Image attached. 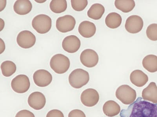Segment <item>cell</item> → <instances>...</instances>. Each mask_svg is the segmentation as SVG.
<instances>
[{
	"label": "cell",
	"instance_id": "6da1fadb",
	"mask_svg": "<svg viewBox=\"0 0 157 117\" xmlns=\"http://www.w3.org/2000/svg\"><path fill=\"white\" fill-rule=\"evenodd\" d=\"M121 117H157V104L145 101L139 97L126 109L121 111Z\"/></svg>",
	"mask_w": 157,
	"mask_h": 117
},
{
	"label": "cell",
	"instance_id": "7a4b0ae2",
	"mask_svg": "<svg viewBox=\"0 0 157 117\" xmlns=\"http://www.w3.org/2000/svg\"><path fill=\"white\" fill-rule=\"evenodd\" d=\"M89 80V73L81 68L74 69L70 74L68 78L70 85L75 89H80L86 85Z\"/></svg>",
	"mask_w": 157,
	"mask_h": 117
},
{
	"label": "cell",
	"instance_id": "3957f363",
	"mask_svg": "<svg viewBox=\"0 0 157 117\" xmlns=\"http://www.w3.org/2000/svg\"><path fill=\"white\" fill-rule=\"evenodd\" d=\"M70 61L63 54H56L50 61V66L55 72L59 74L66 73L69 69Z\"/></svg>",
	"mask_w": 157,
	"mask_h": 117
},
{
	"label": "cell",
	"instance_id": "277c9868",
	"mask_svg": "<svg viewBox=\"0 0 157 117\" xmlns=\"http://www.w3.org/2000/svg\"><path fill=\"white\" fill-rule=\"evenodd\" d=\"M116 98L124 105H130L136 98V90L128 85L120 86L116 90Z\"/></svg>",
	"mask_w": 157,
	"mask_h": 117
},
{
	"label": "cell",
	"instance_id": "5b68a950",
	"mask_svg": "<svg viewBox=\"0 0 157 117\" xmlns=\"http://www.w3.org/2000/svg\"><path fill=\"white\" fill-rule=\"evenodd\" d=\"M51 18L44 14L37 15L32 21V26L33 28L40 34H46L51 29Z\"/></svg>",
	"mask_w": 157,
	"mask_h": 117
},
{
	"label": "cell",
	"instance_id": "8992f818",
	"mask_svg": "<svg viewBox=\"0 0 157 117\" xmlns=\"http://www.w3.org/2000/svg\"><path fill=\"white\" fill-rule=\"evenodd\" d=\"M11 85L12 90L15 92L21 94L29 90L30 86V81L26 75H19L13 79Z\"/></svg>",
	"mask_w": 157,
	"mask_h": 117
},
{
	"label": "cell",
	"instance_id": "52a82bcc",
	"mask_svg": "<svg viewBox=\"0 0 157 117\" xmlns=\"http://www.w3.org/2000/svg\"><path fill=\"white\" fill-rule=\"evenodd\" d=\"M76 24V20L73 16L66 15L58 18L56 22V27L58 31L66 33L73 30Z\"/></svg>",
	"mask_w": 157,
	"mask_h": 117
},
{
	"label": "cell",
	"instance_id": "ba28073f",
	"mask_svg": "<svg viewBox=\"0 0 157 117\" xmlns=\"http://www.w3.org/2000/svg\"><path fill=\"white\" fill-rule=\"evenodd\" d=\"M36 36L29 30L20 32L17 37V42L19 47L24 49L31 48L36 44Z\"/></svg>",
	"mask_w": 157,
	"mask_h": 117
},
{
	"label": "cell",
	"instance_id": "9c48e42d",
	"mask_svg": "<svg viewBox=\"0 0 157 117\" xmlns=\"http://www.w3.org/2000/svg\"><path fill=\"white\" fill-rule=\"evenodd\" d=\"M81 63L86 67L91 68L96 66L99 62V56L96 51L87 49L81 52L80 56Z\"/></svg>",
	"mask_w": 157,
	"mask_h": 117
},
{
	"label": "cell",
	"instance_id": "30bf717a",
	"mask_svg": "<svg viewBox=\"0 0 157 117\" xmlns=\"http://www.w3.org/2000/svg\"><path fill=\"white\" fill-rule=\"evenodd\" d=\"M144 21L138 15H133L128 18L126 20L125 28L127 31L131 34H136L142 30Z\"/></svg>",
	"mask_w": 157,
	"mask_h": 117
},
{
	"label": "cell",
	"instance_id": "8fae6325",
	"mask_svg": "<svg viewBox=\"0 0 157 117\" xmlns=\"http://www.w3.org/2000/svg\"><path fill=\"white\" fill-rule=\"evenodd\" d=\"M99 100V93L95 89H87L81 93V101L85 106L93 107L98 104Z\"/></svg>",
	"mask_w": 157,
	"mask_h": 117
},
{
	"label": "cell",
	"instance_id": "7c38bea8",
	"mask_svg": "<svg viewBox=\"0 0 157 117\" xmlns=\"http://www.w3.org/2000/svg\"><path fill=\"white\" fill-rule=\"evenodd\" d=\"M33 80L35 84L39 87H47L52 83V76L48 71L39 69L33 73Z\"/></svg>",
	"mask_w": 157,
	"mask_h": 117
},
{
	"label": "cell",
	"instance_id": "4fadbf2b",
	"mask_svg": "<svg viewBox=\"0 0 157 117\" xmlns=\"http://www.w3.org/2000/svg\"><path fill=\"white\" fill-rule=\"evenodd\" d=\"M80 40L75 35L67 36L64 39L62 42L63 49L69 53H74L77 52L80 48Z\"/></svg>",
	"mask_w": 157,
	"mask_h": 117
},
{
	"label": "cell",
	"instance_id": "5bb4252c",
	"mask_svg": "<svg viewBox=\"0 0 157 117\" xmlns=\"http://www.w3.org/2000/svg\"><path fill=\"white\" fill-rule=\"evenodd\" d=\"M46 99L44 94L40 92H34L29 95L28 104L29 106L36 110L44 108L46 105Z\"/></svg>",
	"mask_w": 157,
	"mask_h": 117
},
{
	"label": "cell",
	"instance_id": "9a60e30c",
	"mask_svg": "<svg viewBox=\"0 0 157 117\" xmlns=\"http://www.w3.org/2000/svg\"><path fill=\"white\" fill-rule=\"evenodd\" d=\"M96 26L92 22L84 21L80 23L78 27V31L82 37L85 38H90L96 34Z\"/></svg>",
	"mask_w": 157,
	"mask_h": 117
},
{
	"label": "cell",
	"instance_id": "2e32d148",
	"mask_svg": "<svg viewBox=\"0 0 157 117\" xmlns=\"http://www.w3.org/2000/svg\"><path fill=\"white\" fill-rule=\"evenodd\" d=\"M130 78L131 83L137 87L145 86L148 80L147 75L139 69L133 71L130 74Z\"/></svg>",
	"mask_w": 157,
	"mask_h": 117
},
{
	"label": "cell",
	"instance_id": "e0dca14e",
	"mask_svg": "<svg viewBox=\"0 0 157 117\" xmlns=\"http://www.w3.org/2000/svg\"><path fill=\"white\" fill-rule=\"evenodd\" d=\"M142 97L144 100L157 104V86L155 82H151L143 90Z\"/></svg>",
	"mask_w": 157,
	"mask_h": 117
},
{
	"label": "cell",
	"instance_id": "ac0fdd59",
	"mask_svg": "<svg viewBox=\"0 0 157 117\" xmlns=\"http://www.w3.org/2000/svg\"><path fill=\"white\" fill-rule=\"evenodd\" d=\"M32 5L29 0H18L13 5V9L17 14L24 15L28 14L32 11Z\"/></svg>",
	"mask_w": 157,
	"mask_h": 117
},
{
	"label": "cell",
	"instance_id": "d6986e66",
	"mask_svg": "<svg viewBox=\"0 0 157 117\" xmlns=\"http://www.w3.org/2000/svg\"><path fill=\"white\" fill-rule=\"evenodd\" d=\"M103 110L104 113L106 116L113 117L120 113L121 107L116 101L113 100H109L104 104Z\"/></svg>",
	"mask_w": 157,
	"mask_h": 117
},
{
	"label": "cell",
	"instance_id": "ffe728a7",
	"mask_svg": "<svg viewBox=\"0 0 157 117\" xmlns=\"http://www.w3.org/2000/svg\"><path fill=\"white\" fill-rule=\"evenodd\" d=\"M143 67L151 73L157 72V56L155 55L150 54L145 56L142 61Z\"/></svg>",
	"mask_w": 157,
	"mask_h": 117
},
{
	"label": "cell",
	"instance_id": "44dd1931",
	"mask_svg": "<svg viewBox=\"0 0 157 117\" xmlns=\"http://www.w3.org/2000/svg\"><path fill=\"white\" fill-rule=\"evenodd\" d=\"M122 17L118 13L112 12L106 16L105 22L106 26L110 29H114L120 27L121 24Z\"/></svg>",
	"mask_w": 157,
	"mask_h": 117
},
{
	"label": "cell",
	"instance_id": "7402d4cb",
	"mask_svg": "<svg viewBox=\"0 0 157 117\" xmlns=\"http://www.w3.org/2000/svg\"><path fill=\"white\" fill-rule=\"evenodd\" d=\"M105 12V8L103 5L96 3L92 5L87 12V15L90 19L98 20L100 19Z\"/></svg>",
	"mask_w": 157,
	"mask_h": 117
},
{
	"label": "cell",
	"instance_id": "603a6c76",
	"mask_svg": "<svg viewBox=\"0 0 157 117\" xmlns=\"http://www.w3.org/2000/svg\"><path fill=\"white\" fill-rule=\"evenodd\" d=\"M114 5L117 9L124 13L131 12L136 5L133 0H116Z\"/></svg>",
	"mask_w": 157,
	"mask_h": 117
},
{
	"label": "cell",
	"instance_id": "cb8c5ba5",
	"mask_svg": "<svg viewBox=\"0 0 157 117\" xmlns=\"http://www.w3.org/2000/svg\"><path fill=\"white\" fill-rule=\"evenodd\" d=\"M1 68L2 75L6 77H10L16 72V65L10 61H4L1 64Z\"/></svg>",
	"mask_w": 157,
	"mask_h": 117
},
{
	"label": "cell",
	"instance_id": "d4e9b609",
	"mask_svg": "<svg viewBox=\"0 0 157 117\" xmlns=\"http://www.w3.org/2000/svg\"><path fill=\"white\" fill-rule=\"evenodd\" d=\"M50 9L55 13H61L67 9V3L66 0H52L50 3Z\"/></svg>",
	"mask_w": 157,
	"mask_h": 117
},
{
	"label": "cell",
	"instance_id": "484cf974",
	"mask_svg": "<svg viewBox=\"0 0 157 117\" xmlns=\"http://www.w3.org/2000/svg\"><path fill=\"white\" fill-rule=\"evenodd\" d=\"M147 37L153 41H157V23H152L147 28Z\"/></svg>",
	"mask_w": 157,
	"mask_h": 117
},
{
	"label": "cell",
	"instance_id": "4316f807",
	"mask_svg": "<svg viewBox=\"0 0 157 117\" xmlns=\"http://www.w3.org/2000/svg\"><path fill=\"white\" fill-rule=\"evenodd\" d=\"M71 5L73 9L77 12H81L87 6L88 2L87 0H71Z\"/></svg>",
	"mask_w": 157,
	"mask_h": 117
},
{
	"label": "cell",
	"instance_id": "83f0119b",
	"mask_svg": "<svg viewBox=\"0 0 157 117\" xmlns=\"http://www.w3.org/2000/svg\"><path fill=\"white\" fill-rule=\"evenodd\" d=\"M68 117H86L85 113L80 110L74 109L70 112Z\"/></svg>",
	"mask_w": 157,
	"mask_h": 117
},
{
	"label": "cell",
	"instance_id": "f1b7e54d",
	"mask_svg": "<svg viewBox=\"0 0 157 117\" xmlns=\"http://www.w3.org/2000/svg\"><path fill=\"white\" fill-rule=\"evenodd\" d=\"M15 117H35L34 114L27 110H22L16 114Z\"/></svg>",
	"mask_w": 157,
	"mask_h": 117
},
{
	"label": "cell",
	"instance_id": "f546056e",
	"mask_svg": "<svg viewBox=\"0 0 157 117\" xmlns=\"http://www.w3.org/2000/svg\"><path fill=\"white\" fill-rule=\"evenodd\" d=\"M46 117H64L63 113L59 110H52L48 113Z\"/></svg>",
	"mask_w": 157,
	"mask_h": 117
},
{
	"label": "cell",
	"instance_id": "4dcf8cb0",
	"mask_svg": "<svg viewBox=\"0 0 157 117\" xmlns=\"http://www.w3.org/2000/svg\"><path fill=\"white\" fill-rule=\"evenodd\" d=\"M5 50V44L2 39H0V54H2Z\"/></svg>",
	"mask_w": 157,
	"mask_h": 117
},
{
	"label": "cell",
	"instance_id": "1f68e13d",
	"mask_svg": "<svg viewBox=\"0 0 157 117\" xmlns=\"http://www.w3.org/2000/svg\"><path fill=\"white\" fill-rule=\"evenodd\" d=\"M1 3V12H2L3 10L5 9L6 5V1H0Z\"/></svg>",
	"mask_w": 157,
	"mask_h": 117
},
{
	"label": "cell",
	"instance_id": "d6a6232c",
	"mask_svg": "<svg viewBox=\"0 0 157 117\" xmlns=\"http://www.w3.org/2000/svg\"><path fill=\"white\" fill-rule=\"evenodd\" d=\"M0 23H1V25H0V26H1L0 31H1L3 30V29H4L5 26V22H4L3 20H2L1 18L0 19Z\"/></svg>",
	"mask_w": 157,
	"mask_h": 117
},
{
	"label": "cell",
	"instance_id": "836d02e7",
	"mask_svg": "<svg viewBox=\"0 0 157 117\" xmlns=\"http://www.w3.org/2000/svg\"><path fill=\"white\" fill-rule=\"evenodd\" d=\"M36 1V2H37L38 3H44V2H45L46 1Z\"/></svg>",
	"mask_w": 157,
	"mask_h": 117
}]
</instances>
